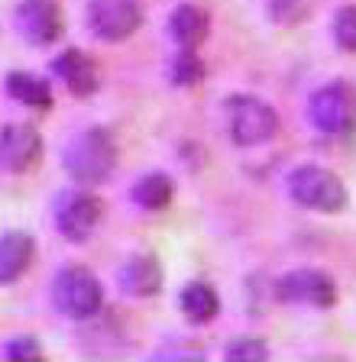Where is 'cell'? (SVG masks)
Wrapping results in <instances>:
<instances>
[{
    "label": "cell",
    "mask_w": 356,
    "mask_h": 362,
    "mask_svg": "<svg viewBox=\"0 0 356 362\" xmlns=\"http://www.w3.org/2000/svg\"><path fill=\"white\" fill-rule=\"evenodd\" d=\"M117 143L104 127H88L65 146V168L78 185H101L117 168Z\"/></svg>",
    "instance_id": "6da1fadb"
},
{
    "label": "cell",
    "mask_w": 356,
    "mask_h": 362,
    "mask_svg": "<svg viewBox=\"0 0 356 362\" xmlns=\"http://www.w3.org/2000/svg\"><path fill=\"white\" fill-rule=\"evenodd\" d=\"M52 301L69 320H91L104 308V288L98 275L84 265L62 269L52 281Z\"/></svg>",
    "instance_id": "7a4b0ae2"
},
{
    "label": "cell",
    "mask_w": 356,
    "mask_h": 362,
    "mask_svg": "<svg viewBox=\"0 0 356 362\" xmlns=\"http://www.w3.org/2000/svg\"><path fill=\"white\" fill-rule=\"evenodd\" d=\"M288 194L302 207L321 214H340L347 207V188L343 181L321 165H302L288 175Z\"/></svg>",
    "instance_id": "3957f363"
},
{
    "label": "cell",
    "mask_w": 356,
    "mask_h": 362,
    "mask_svg": "<svg viewBox=\"0 0 356 362\" xmlns=\"http://www.w3.org/2000/svg\"><path fill=\"white\" fill-rule=\"evenodd\" d=\"M227 127L236 146H259L279 133V117L265 100L253 94H236L227 100Z\"/></svg>",
    "instance_id": "277c9868"
},
{
    "label": "cell",
    "mask_w": 356,
    "mask_h": 362,
    "mask_svg": "<svg viewBox=\"0 0 356 362\" xmlns=\"http://www.w3.org/2000/svg\"><path fill=\"white\" fill-rule=\"evenodd\" d=\"M308 117L321 133H350L356 127V90L347 84H327L311 98Z\"/></svg>",
    "instance_id": "5b68a950"
},
{
    "label": "cell",
    "mask_w": 356,
    "mask_h": 362,
    "mask_svg": "<svg viewBox=\"0 0 356 362\" xmlns=\"http://www.w3.org/2000/svg\"><path fill=\"white\" fill-rule=\"evenodd\" d=\"M88 26L104 42H123L143 26V7L139 0H91Z\"/></svg>",
    "instance_id": "8992f818"
},
{
    "label": "cell",
    "mask_w": 356,
    "mask_h": 362,
    "mask_svg": "<svg viewBox=\"0 0 356 362\" xmlns=\"http://www.w3.org/2000/svg\"><path fill=\"white\" fill-rule=\"evenodd\" d=\"M101 217H104V204L91 191H69L59 197V207H55V226L71 243L88 240L98 230Z\"/></svg>",
    "instance_id": "52a82bcc"
},
{
    "label": "cell",
    "mask_w": 356,
    "mask_h": 362,
    "mask_svg": "<svg viewBox=\"0 0 356 362\" xmlns=\"http://www.w3.org/2000/svg\"><path fill=\"white\" fill-rule=\"evenodd\" d=\"M279 301L285 304H304V308H331L337 301V288L333 279L318 269H298L282 275L275 285Z\"/></svg>",
    "instance_id": "ba28073f"
},
{
    "label": "cell",
    "mask_w": 356,
    "mask_h": 362,
    "mask_svg": "<svg viewBox=\"0 0 356 362\" xmlns=\"http://www.w3.org/2000/svg\"><path fill=\"white\" fill-rule=\"evenodd\" d=\"M42 158V136L30 123H10L0 129V172L23 175Z\"/></svg>",
    "instance_id": "9c48e42d"
},
{
    "label": "cell",
    "mask_w": 356,
    "mask_h": 362,
    "mask_svg": "<svg viewBox=\"0 0 356 362\" xmlns=\"http://www.w3.org/2000/svg\"><path fill=\"white\" fill-rule=\"evenodd\" d=\"M16 30L33 45H52L65 30L59 4L55 0H23L16 7Z\"/></svg>",
    "instance_id": "30bf717a"
},
{
    "label": "cell",
    "mask_w": 356,
    "mask_h": 362,
    "mask_svg": "<svg viewBox=\"0 0 356 362\" xmlns=\"http://www.w3.org/2000/svg\"><path fill=\"white\" fill-rule=\"evenodd\" d=\"M36 259V240L26 230H7L0 236V285H13L30 272Z\"/></svg>",
    "instance_id": "8fae6325"
},
{
    "label": "cell",
    "mask_w": 356,
    "mask_h": 362,
    "mask_svg": "<svg viewBox=\"0 0 356 362\" xmlns=\"http://www.w3.org/2000/svg\"><path fill=\"white\" fill-rule=\"evenodd\" d=\"M52 71L65 81V88H69L75 98H91L94 90L101 88L98 65L84 52H78V49H65V52L52 62Z\"/></svg>",
    "instance_id": "7c38bea8"
},
{
    "label": "cell",
    "mask_w": 356,
    "mask_h": 362,
    "mask_svg": "<svg viewBox=\"0 0 356 362\" xmlns=\"http://www.w3.org/2000/svg\"><path fill=\"white\" fill-rule=\"evenodd\" d=\"M117 281L130 298H152L162 291V265L156 256L143 252L123 262V269L117 272Z\"/></svg>",
    "instance_id": "4fadbf2b"
},
{
    "label": "cell",
    "mask_w": 356,
    "mask_h": 362,
    "mask_svg": "<svg viewBox=\"0 0 356 362\" xmlns=\"http://www.w3.org/2000/svg\"><path fill=\"white\" fill-rule=\"evenodd\" d=\"M207 30H211V16L197 4H178L168 16V33L182 49H197L207 39Z\"/></svg>",
    "instance_id": "5bb4252c"
},
{
    "label": "cell",
    "mask_w": 356,
    "mask_h": 362,
    "mask_svg": "<svg viewBox=\"0 0 356 362\" xmlns=\"http://www.w3.org/2000/svg\"><path fill=\"white\" fill-rule=\"evenodd\" d=\"M178 308H182V314L188 317L191 324L201 327V324H211L214 317L220 314V298L205 281H188L182 288V294H178Z\"/></svg>",
    "instance_id": "9a60e30c"
},
{
    "label": "cell",
    "mask_w": 356,
    "mask_h": 362,
    "mask_svg": "<svg viewBox=\"0 0 356 362\" xmlns=\"http://www.w3.org/2000/svg\"><path fill=\"white\" fill-rule=\"evenodd\" d=\"M7 90H10V98L26 107H36V110H49L52 107V88H49V81H42L39 75H30V71H10Z\"/></svg>",
    "instance_id": "2e32d148"
},
{
    "label": "cell",
    "mask_w": 356,
    "mask_h": 362,
    "mask_svg": "<svg viewBox=\"0 0 356 362\" xmlns=\"http://www.w3.org/2000/svg\"><path fill=\"white\" fill-rule=\"evenodd\" d=\"M175 197V185L168 175L162 172H149L133 185V201L143 207V211H166Z\"/></svg>",
    "instance_id": "e0dca14e"
},
{
    "label": "cell",
    "mask_w": 356,
    "mask_h": 362,
    "mask_svg": "<svg viewBox=\"0 0 356 362\" xmlns=\"http://www.w3.org/2000/svg\"><path fill=\"white\" fill-rule=\"evenodd\" d=\"M207 75V65L201 62V55H195V49H182L172 62V84L178 88H195Z\"/></svg>",
    "instance_id": "ac0fdd59"
},
{
    "label": "cell",
    "mask_w": 356,
    "mask_h": 362,
    "mask_svg": "<svg viewBox=\"0 0 356 362\" xmlns=\"http://www.w3.org/2000/svg\"><path fill=\"white\" fill-rule=\"evenodd\" d=\"M333 42L347 49V52H356V7H343L333 16Z\"/></svg>",
    "instance_id": "d6986e66"
},
{
    "label": "cell",
    "mask_w": 356,
    "mask_h": 362,
    "mask_svg": "<svg viewBox=\"0 0 356 362\" xmlns=\"http://www.w3.org/2000/svg\"><path fill=\"white\" fill-rule=\"evenodd\" d=\"M224 356H227V359H236V362H259V359H265V356H269V349H265L263 339L243 337V339H236V343H230Z\"/></svg>",
    "instance_id": "ffe728a7"
},
{
    "label": "cell",
    "mask_w": 356,
    "mask_h": 362,
    "mask_svg": "<svg viewBox=\"0 0 356 362\" xmlns=\"http://www.w3.org/2000/svg\"><path fill=\"white\" fill-rule=\"evenodd\" d=\"M7 359L13 362H30V359H42V346L36 343V337H16L7 346Z\"/></svg>",
    "instance_id": "44dd1931"
},
{
    "label": "cell",
    "mask_w": 356,
    "mask_h": 362,
    "mask_svg": "<svg viewBox=\"0 0 356 362\" xmlns=\"http://www.w3.org/2000/svg\"><path fill=\"white\" fill-rule=\"evenodd\" d=\"M292 7H302V10H304V0H275V4H272L275 20H282V23H295L298 16L292 13Z\"/></svg>",
    "instance_id": "7402d4cb"
}]
</instances>
